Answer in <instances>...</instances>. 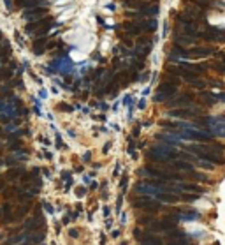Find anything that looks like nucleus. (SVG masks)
I'll return each instance as SVG.
<instances>
[{
  "label": "nucleus",
  "mask_w": 225,
  "mask_h": 245,
  "mask_svg": "<svg viewBox=\"0 0 225 245\" xmlns=\"http://www.w3.org/2000/svg\"><path fill=\"white\" fill-rule=\"evenodd\" d=\"M134 238L137 240L139 243H146V245H164V240L160 236L153 235L151 231H142L139 228L134 229Z\"/></svg>",
  "instance_id": "nucleus-1"
},
{
  "label": "nucleus",
  "mask_w": 225,
  "mask_h": 245,
  "mask_svg": "<svg viewBox=\"0 0 225 245\" xmlns=\"http://www.w3.org/2000/svg\"><path fill=\"white\" fill-rule=\"evenodd\" d=\"M134 206L135 208H144V210H158L160 208V203H157V201H153V199H149V197H141V199H135L134 201Z\"/></svg>",
  "instance_id": "nucleus-2"
},
{
  "label": "nucleus",
  "mask_w": 225,
  "mask_h": 245,
  "mask_svg": "<svg viewBox=\"0 0 225 245\" xmlns=\"http://www.w3.org/2000/svg\"><path fill=\"white\" fill-rule=\"evenodd\" d=\"M183 236H186L183 229H176L174 228V229L167 231V240H176V238H183Z\"/></svg>",
  "instance_id": "nucleus-3"
},
{
  "label": "nucleus",
  "mask_w": 225,
  "mask_h": 245,
  "mask_svg": "<svg viewBox=\"0 0 225 245\" xmlns=\"http://www.w3.org/2000/svg\"><path fill=\"white\" fill-rule=\"evenodd\" d=\"M167 245H190V240L186 238V236H183V238H176V240H171Z\"/></svg>",
  "instance_id": "nucleus-4"
},
{
  "label": "nucleus",
  "mask_w": 225,
  "mask_h": 245,
  "mask_svg": "<svg viewBox=\"0 0 225 245\" xmlns=\"http://www.w3.org/2000/svg\"><path fill=\"white\" fill-rule=\"evenodd\" d=\"M70 236H72V238H77V236H79V231H77V229H72V231H70Z\"/></svg>",
  "instance_id": "nucleus-5"
},
{
  "label": "nucleus",
  "mask_w": 225,
  "mask_h": 245,
  "mask_svg": "<svg viewBox=\"0 0 225 245\" xmlns=\"http://www.w3.org/2000/svg\"><path fill=\"white\" fill-rule=\"evenodd\" d=\"M100 245H105V236L104 235H100Z\"/></svg>",
  "instance_id": "nucleus-6"
},
{
  "label": "nucleus",
  "mask_w": 225,
  "mask_h": 245,
  "mask_svg": "<svg viewBox=\"0 0 225 245\" xmlns=\"http://www.w3.org/2000/svg\"><path fill=\"white\" fill-rule=\"evenodd\" d=\"M104 215H105V217H109V208H107V206L104 208Z\"/></svg>",
  "instance_id": "nucleus-7"
},
{
  "label": "nucleus",
  "mask_w": 225,
  "mask_h": 245,
  "mask_svg": "<svg viewBox=\"0 0 225 245\" xmlns=\"http://www.w3.org/2000/svg\"><path fill=\"white\" fill-rule=\"evenodd\" d=\"M120 236V231H112V238H118Z\"/></svg>",
  "instance_id": "nucleus-8"
},
{
  "label": "nucleus",
  "mask_w": 225,
  "mask_h": 245,
  "mask_svg": "<svg viewBox=\"0 0 225 245\" xmlns=\"http://www.w3.org/2000/svg\"><path fill=\"white\" fill-rule=\"evenodd\" d=\"M6 6H7V7H11V0H6Z\"/></svg>",
  "instance_id": "nucleus-9"
},
{
  "label": "nucleus",
  "mask_w": 225,
  "mask_h": 245,
  "mask_svg": "<svg viewBox=\"0 0 225 245\" xmlns=\"http://www.w3.org/2000/svg\"><path fill=\"white\" fill-rule=\"evenodd\" d=\"M120 245H127V242H121V243H120Z\"/></svg>",
  "instance_id": "nucleus-10"
}]
</instances>
